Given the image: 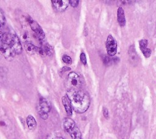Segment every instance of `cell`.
<instances>
[{"label":"cell","mask_w":156,"mask_h":139,"mask_svg":"<svg viewBox=\"0 0 156 139\" xmlns=\"http://www.w3.org/2000/svg\"><path fill=\"white\" fill-rule=\"evenodd\" d=\"M67 96L70 100L72 109L76 112L83 113L89 108L90 99L89 95L81 89H68Z\"/></svg>","instance_id":"1"},{"label":"cell","mask_w":156,"mask_h":139,"mask_svg":"<svg viewBox=\"0 0 156 139\" xmlns=\"http://www.w3.org/2000/svg\"><path fill=\"white\" fill-rule=\"evenodd\" d=\"M63 127L70 134L72 139H82V134L75 122L70 118H67L63 121Z\"/></svg>","instance_id":"2"},{"label":"cell","mask_w":156,"mask_h":139,"mask_svg":"<svg viewBox=\"0 0 156 139\" xmlns=\"http://www.w3.org/2000/svg\"><path fill=\"white\" fill-rule=\"evenodd\" d=\"M27 20L28 23H29V25H30L32 30L35 33L36 36L38 38V39L42 43H43H43H45V35L43 30H42V28H41V26L30 17H28V18H27Z\"/></svg>","instance_id":"3"},{"label":"cell","mask_w":156,"mask_h":139,"mask_svg":"<svg viewBox=\"0 0 156 139\" xmlns=\"http://www.w3.org/2000/svg\"><path fill=\"white\" fill-rule=\"evenodd\" d=\"M51 108V106L50 102L45 98H41L39 102L38 110L40 117L44 120L48 118V113L50 112Z\"/></svg>","instance_id":"4"},{"label":"cell","mask_w":156,"mask_h":139,"mask_svg":"<svg viewBox=\"0 0 156 139\" xmlns=\"http://www.w3.org/2000/svg\"><path fill=\"white\" fill-rule=\"evenodd\" d=\"M67 81L69 89H80L82 83L81 77L75 72L69 73Z\"/></svg>","instance_id":"5"},{"label":"cell","mask_w":156,"mask_h":139,"mask_svg":"<svg viewBox=\"0 0 156 139\" xmlns=\"http://www.w3.org/2000/svg\"><path fill=\"white\" fill-rule=\"evenodd\" d=\"M106 49L109 56H115L117 52V43L112 35H109L106 41Z\"/></svg>","instance_id":"6"},{"label":"cell","mask_w":156,"mask_h":139,"mask_svg":"<svg viewBox=\"0 0 156 139\" xmlns=\"http://www.w3.org/2000/svg\"><path fill=\"white\" fill-rule=\"evenodd\" d=\"M0 51L2 52L5 58L9 61L12 60L14 58V56L15 55V53L12 49L11 46L6 44H3L1 45Z\"/></svg>","instance_id":"7"},{"label":"cell","mask_w":156,"mask_h":139,"mask_svg":"<svg viewBox=\"0 0 156 139\" xmlns=\"http://www.w3.org/2000/svg\"><path fill=\"white\" fill-rule=\"evenodd\" d=\"M10 45L11 46L12 49L14 50L15 54H22L23 49L18 37L16 35H11V40L10 42Z\"/></svg>","instance_id":"8"},{"label":"cell","mask_w":156,"mask_h":139,"mask_svg":"<svg viewBox=\"0 0 156 139\" xmlns=\"http://www.w3.org/2000/svg\"><path fill=\"white\" fill-rule=\"evenodd\" d=\"M53 7L58 12L65 11L69 4V1L67 0H52L51 1Z\"/></svg>","instance_id":"9"},{"label":"cell","mask_w":156,"mask_h":139,"mask_svg":"<svg viewBox=\"0 0 156 139\" xmlns=\"http://www.w3.org/2000/svg\"><path fill=\"white\" fill-rule=\"evenodd\" d=\"M129 60L131 64H132L134 66H136L138 63L139 61V56L136 52L135 49V46L134 45H131L129 49Z\"/></svg>","instance_id":"10"},{"label":"cell","mask_w":156,"mask_h":139,"mask_svg":"<svg viewBox=\"0 0 156 139\" xmlns=\"http://www.w3.org/2000/svg\"><path fill=\"white\" fill-rule=\"evenodd\" d=\"M62 101L67 115L68 116H71L73 114V109L71 107V105L70 100L67 97V95L62 97Z\"/></svg>","instance_id":"11"},{"label":"cell","mask_w":156,"mask_h":139,"mask_svg":"<svg viewBox=\"0 0 156 139\" xmlns=\"http://www.w3.org/2000/svg\"><path fill=\"white\" fill-rule=\"evenodd\" d=\"M117 20L121 26H124L126 25V18L123 9L120 7L117 10Z\"/></svg>","instance_id":"12"},{"label":"cell","mask_w":156,"mask_h":139,"mask_svg":"<svg viewBox=\"0 0 156 139\" xmlns=\"http://www.w3.org/2000/svg\"><path fill=\"white\" fill-rule=\"evenodd\" d=\"M24 48H25L26 52L30 54H38L39 50H40V48L34 45L31 43L28 42L24 43Z\"/></svg>","instance_id":"13"},{"label":"cell","mask_w":156,"mask_h":139,"mask_svg":"<svg viewBox=\"0 0 156 139\" xmlns=\"http://www.w3.org/2000/svg\"><path fill=\"white\" fill-rule=\"evenodd\" d=\"M26 123L27 125L30 130H34L37 127V121L35 118L32 115H28L26 118Z\"/></svg>","instance_id":"14"},{"label":"cell","mask_w":156,"mask_h":139,"mask_svg":"<svg viewBox=\"0 0 156 139\" xmlns=\"http://www.w3.org/2000/svg\"><path fill=\"white\" fill-rule=\"evenodd\" d=\"M43 50L44 51V53H45L47 55L50 56H52V55L54 54V49L52 47L46 42L43 43Z\"/></svg>","instance_id":"15"},{"label":"cell","mask_w":156,"mask_h":139,"mask_svg":"<svg viewBox=\"0 0 156 139\" xmlns=\"http://www.w3.org/2000/svg\"><path fill=\"white\" fill-rule=\"evenodd\" d=\"M140 50L146 58H149V57L151 56V52H151V50L150 49H149V48H148V47L140 48Z\"/></svg>","instance_id":"16"},{"label":"cell","mask_w":156,"mask_h":139,"mask_svg":"<svg viewBox=\"0 0 156 139\" xmlns=\"http://www.w3.org/2000/svg\"><path fill=\"white\" fill-rule=\"evenodd\" d=\"M62 61L67 64H71L72 63V59L70 56L64 55L62 56Z\"/></svg>","instance_id":"17"},{"label":"cell","mask_w":156,"mask_h":139,"mask_svg":"<svg viewBox=\"0 0 156 139\" xmlns=\"http://www.w3.org/2000/svg\"><path fill=\"white\" fill-rule=\"evenodd\" d=\"M148 42L146 39H141L139 41V45H140V48H145L148 47Z\"/></svg>","instance_id":"18"},{"label":"cell","mask_w":156,"mask_h":139,"mask_svg":"<svg viewBox=\"0 0 156 139\" xmlns=\"http://www.w3.org/2000/svg\"><path fill=\"white\" fill-rule=\"evenodd\" d=\"M80 59L82 62V63L84 65H86L87 64V58H86V55L84 52H82L80 55Z\"/></svg>","instance_id":"19"},{"label":"cell","mask_w":156,"mask_h":139,"mask_svg":"<svg viewBox=\"0 0 156 139\" xmlns=\"http://www.w3.org/2000/svg\"><path fill=\"white\" fill-rule=\"evenodd\" d=\"M79 1L77 0H71V1H69V4H71L73 7H76L79 4Z\"/></svg>","instance_id":"20"},{"label":"cell","mask_w":156,"mask_h":139,"mask_svg":"<svg viewBox=\"0 0 156 139\" xmlns=\"http://www.w3.org/2000/svg\"><path fill=\"white\" fill-rule=\"evenodd\" d=\"M5 23V17L4 14L0 11V25H3Z\"/></svg>","instance_id":"21"},{"label":"cell","mask_w":156,"mask_h":139,"mask_svg":"<svg viewBox=\"0 0 156 139\" xmlns=\"http://www.w3.org/2000/svg\"><path fill=\"white\" fill-rule=\"evenodd\" d=\"M102 112H103V115L104 117L107 119L109 118V112H108V110L107 109V108L106 107H104L103 108V111H102Z\"/></svg>","instance_id":"22"},{"label":"cell","mask_w":156,"mask_h":139,"mask_svg":"<svg viewBox=\"0 0 156 139\" xmlns=\"http://www.w3.org/2000/svg\"><path fill=\"white\" fill-rule=\"evenodd\" d=\"M70 70H71V68H68V67H63V68L61 69V71L62 73H65V72L70 71Z\"/></svg>","instance_id":"23"},{"label":"cell","mask_w":156,"mask_h":139,"mask_svg":"<svg viewBox=\"0 0 156 139\" xmlns=\"http://www.w3.org/2000/svg\"><path fill=\"white\" fill-rule=\"evenodd\" d=\"M3 36H4V34H3V33L1 31H0V41L2 42L3 38Z\"/></svg>","instance_id":"24"},{"label":"cell","mask_w":156,"mask_h":139,"mask_svg":"<svg viewBox=\"0 0 156 139\" xmlns=\"http://www.w3.org/2000/svg\"><path fill=\"white\" fill-rule=\"evenodd\" d=\"M51 139H65V138H63V137H54V138H51Z\"/></svg>","instance_id":"25"}]
</instances>
